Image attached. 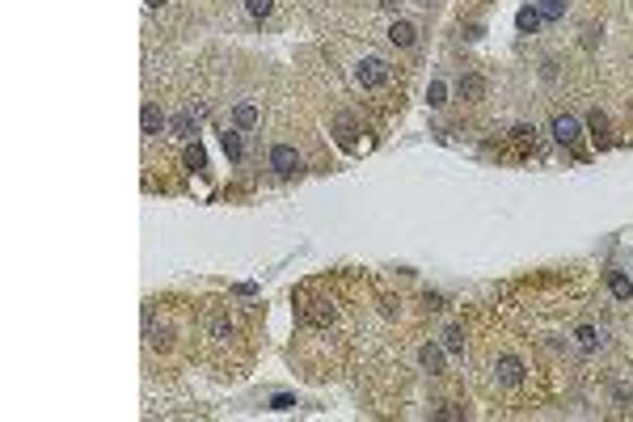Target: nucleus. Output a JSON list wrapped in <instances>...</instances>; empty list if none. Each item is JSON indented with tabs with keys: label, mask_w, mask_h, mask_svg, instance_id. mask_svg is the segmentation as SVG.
Returning a JSON list of instances; mask_svg holds the SVG:
<instances>
[{
	"label": "nucleus",
	"mask_w": 633,
	"mask_h": 422,
	"mask_svg": "<svg viewBox=\"0 0 633 422\" xmlns=\"http://www.w3.org/2000/svg\"><path fill=\"white\" fill-rule=\"evenodd\" d=\"M355 81H359L363 89H380V85L389 81V64H385L380 56H367V60L355 64Z\"/></svg>",
	"instance_id": "nucleus-1"
},
{
	"label": "nucleus",
	"mask_w": 633,
	"mask_h": 422,
	"mask_svg": "<svg viewBox=\"0 0 633 422\" xmlns=\"http://www.w3.org/2000/svg\"><path fill=\"white\" fill-rule=\"evenodd\" d=\"M271 169H275L279 178H292V174L304 169V161H300V152H296L292 144H275V148H271Z\"/></svg>",
	"instance_id": "nucleus-2"
},
{
	"label": "nucleus",
	"mask_w": 633,
	"mask_h": 422,
	"mask_svg": "<svg viewBox=\"0 0 633 422\" xmlns=\"http://www.w3.org/2000/svg\"><path fill=\"white\" fill-rule=\"evenodd\" d=\"M549 131H553V140H557L562 148H574L578 140H583V123H578L574 115H553Z\"/></svg>",
	"instance_id": "nucleus-3"
},
{
	"label": "nucleus",
	"mask_w": 633,
	"mask_h": 422,
	"mask_svg": "<svg viewBox=\"0 0 633 422\" xmlns=\"http://www.w3.org/2000/svg\"><path fill=\"white\" fill-rule=\"evenodd\" d=\"M494 376H498V385L515 389V385L523 380V359H515V355H503V359L494 363Z\"/></svg>",
	"instance_id": "nucleus-4"
},
{
	"label": "nucleus",
	"mask_w": 633,
	"mask_h": 422,
	"mask_svg": "<svg viewBox=\"0 0 633 422\" xmlns=\"http://www.w3.org/2000/svg\"><path fill=\"white\" fill-rule=\"evenodd\" d=\"M140 127H144V135H161L165 127H169V119L161 115V106H144V110H140Z\"/></svg>",
	"instance_id": "nucleus-5"
},
{
	"label": "nucleus",
	"mask_w": 633,
	"mask_h": 422,
	"mask_svg": "<svg viewBox=\"0 0 633 422\" xmlns=\"http://www.w3.org/2000/svg\"><path fill=\"white\" fill-rule=\"evenodd\" d=\"M169 131H174L178 140H186V144H190V140L199 135V119H194V110H182L178 119H169Z\"/></svg>",
	"instance_id": "nucleus-6"
},
{
	"label": "nucleus",
	"mask_w": 633,
	"mask_h": 422,
	"mask_svg": "<svg viewBox=\"0 0 633 422\" xmlns=\"http://www.w3.org/2000/svg\"><path fill=\"white\" fill-rule=\"evenodd\" d=\"M389 42L393 47H414L418 42V26L414 22H393L389 26Z\"/></svg>",
	"instance_id": "nucleus-7"
},
{
	"label": "nucleus",
	"mask_w": 633,
	"mask_h": 422,
	"mask_svg": "<svg viewBox=\"0 0 633 422\" xmlns=\"http://www.w3.org/2000/svg\"><path fill=\"white\" fill-rule=\"evenodd\" d=\"M541 22H545V17H541V9H537V5H523V9L515 13L519 34H537V30H541Z\"/></svg>",
	"instance_id": "nucleus-8"
},
{
	"label": "nucleus",
	"mask_w": 633,
	"mask_h": 422,
	"mask_svg": "<svg viewBox=\"0 0 633 422\" xmlns=\"http://www.w3.org/2000/svg\"><path fill=\"white\" fill-rule=\"evenodd\" d=\"M418 363L422 367H427V372L435 376V372H444V346H435V342H427V346H422L418 351Z\"/></svg>",
	"instance_id": "nucleus-9"
},
{
	"label": "nucleus",
	"mask_w": 633,
	"mask_h": 422,
	"mask_svg": "<svg viewBox=\"0 0 633 422\" xmlns=\"http://www.w3.org/2000/svg\"><path fill=\"white\" fill-rule=\"evenodd\" d=\"M233 123H237V131H249L258 123V106L253 101H237L233 106Z\"/></svg>",
	"instance_id": "nucleus-10"
},
{
	"label": "nucleus",
	"mask_w": 633,
	"mask_h": 422,
	"mask_svg": "<svg viewBox=\"0 0 633 422\" xmlns=\"http://www.w3.org/2000/svg\"><path fill=\"white\" fill-rule=\"evenodd\" d=\"M608 292H612L616 300H633V279L621 275V271H608Z\"/></svg>",
	"instance_id": "nucleus-11"
},
{
	"label": "nucleus",
	"mask_w": 633,
	"mask_h": 422,
	"mask_svg": "<svg viewBox=\"0 0 633 422\" xmlns=\"http://www.w3.org/2000/svg\"><path fill=\"white\" fill-rule=\"evenodd\" d=\"M182 161H186V169H207V152H203V144H199V140H190V144H186Z\"/></svg>",
	"instance_id": "nucleus-12"
},
{
	"label": "nucleus",
	"mask_w": 633,
	"mask_h": 422,
	"mask_svg": "<svg viewBox=\"0 0 633 422\" xmlns=\"http://www.w3.org/2000/svg\"><path fill=\"white\" fill-rule=\"evenodd\" d=\"M220 144H224V152H228V161H241V156H245L241 131H224V135H220Z\"/></svg>",
	"instance_id": "nucleus-13"
},
{
	"label": "nucleus",
	"mask_w": 633,
	"mask_h": 422,
	"mask_svg": "<svg viewBox=\"0 0 633 422\" xmlns=\"http://www.w3.org/2000/svg\"><path fill=\"white\" fill-rule=\"evenodd\" d=\"M574 338H578V346H583V351H600V330H596V326H578Z\"/></svg>",
	"instance_id": "nucleus-14"
},
{
	"label": "nucleus",
	"mask_w": 633,
	"mask_h": 422,
	"mask_svg": "<svg viewBox=\"0 0 633 422\" xmlns=\"http://www.w3.org/2000/svg\"><path fill=\"white\" fill-rule=\"evenodd\" d=\"M587 127H591V140H596V144H604V140H608V119H604L600 110H591V115H587Z\"/></svg>",
	"instance_id": "nucleus-15"
},
{
	"label": "nucleus",
	"mask_w": 633,
	"mask_h": 422,
	"mask_svg": "<svg viewBox=\"0 0 633 422\" xmlns=\"http://www.w3.org/2000/svg\"><path fill=\"white\" fill-rule=\"evenodd\" d=\"M537 9H541L545 22H562V17H566V0H541Z\"/></svg>",
	"instance_id": "nucleus-16"
},
{
	"label": "nucleus",
	"mask_w": 633,
	"mask_h": 422,
	"mask_svg": "<svg viewBox=\"0 0 633 422\" xmlns=\"http://www.w3.org/2000/svg\"><path fill=\"white\" fill-rule=\"evenodd\" d=\"M456 89H460V97H464V101H473V97H482V89H486V85H482V76H460V85H456Z\"/></svg>",
	"instance_id": "nucleus-17"
},
{
	"label": "nucleus",
	"mask_w": 633,
	"mask_h": 422,
	"mask_svg": "<svg viewBox=\"0 0 633 422\" xmlns=\"http://www.w3.org/2000/svg\"><path fill=\"white\" fill-rule=\"evenodd\" d=\"M444 351H448V355H460V351H464V338H460V330H456V326H448V330H444Z\"/></svg>",
	"instance_id": "nucleus-18"
},
{
	"label": "nucleus",
	"mask_w": 633,
	"mask_h": 422,
	"mask_svg": "<svg viewBox=\"0 0 633 422\" xmlns=\"http://www.w3.org/2000/svg\"><path fill=\"white\" fill-rule=\"evenodd\" d=\"M271 9H275V0H245V13H249V17H258V22H262V17H271Z\"/></svg>",
	"instance_id": "nucleus-19"
},
{
	"label": "nucleus",
	"mask_w": 633,
	"mask_h": 422,
	"mask_svg": "<svg viewBox=\"0 0 633 422\" xmlns=\"http://www.w3.org/2000/svg\"><path fill=\"white\" fill-rule=\"evenodd\" d=\"M211 338H233V321H228V316H211Z\"/></svg>",
	"instance_id": "nucleus-20"
},
{
	"label": "nucleus",
	"mask_w": 633,
	"mask_h": 422,
	"mask_svg": "<svg viewBox=\"0 0 633 422\" xmlns=\"http://www.w3.org/2000/svg\"><path fill=\"white\" fill-rule=\"evenodd\" d=\"M444 97H448L444 81H431V85H427V101H431V106H444Z\"/></svg>",
	"instance_id": "nucleus-21"
},
{
	"label": "nucleus",
	"mask_w": 633,
	"mask_h": 422,
	"mask_svg": "<svg viewBox=\"0 0 633 422\" xmlns=\"http://www.w3.org/2000/svg\"><path fill=\"white\" fill-rule=\"evenodd\" d=\"M338 144H342V148H355V127H351V123H338Z\"/></svg>",
	"instance_id": "nucleus-22"
},
{
	"label": "nucleus",
	"mask_w": 633,
	"mask_h": 422,
	"mask_svg": "<svg viewBox=\"0 0 633 422\" xmlns=\"http://www.w3.org/2000/svg\"><path fill=\"white\" fill-rule=\"evenodd\" d=\"M292 405H296L292 393H275V397H271V410H292Z\"/></svg>",
	"instance_id": "nucleus-23"
},
{
	"label": "nucleus",
	"mask_w": 633,
	"mask_h": 422,
	"mask_svg": "<svg viewBox=\"0 0 633 422\" xmlns=\"http://www.w3.org/2000/svg\"><path fill=\"white\" fill-rule=\"evenodd\" d=\"M148 342H152L156 351H169V342H174V338H169V330H156V334H152Z\"/></svg>",
	"instance_id": "nucleus-24"
},
{
	"label": "nucleus",
	"mask_w": 633,
	"mask_h": 422,
	"mask_svg": "<svg viewBox=\"0 0 633 422\" xmlns=\"http://www.w3.org/2000/svg\"><path fill=\"white\" fill-rule=\"evenodd\" d=\"M532 135H537L532 127H515V140H519V144H532Z\"/></svg>",
	"instance_id": "nucleus-25"
},
{
	"label": "nucleus",
	"mask_w": 633,
	"mask_h": 422,
	"mask_svg": "<svg viewBox=\"0 0 633 422\" xmlns=\"http://www.w3.org/2000/svg\"><path fill=\"white\" fill-rule=\"evenodd\" d=\"M144 5H148V9H161V5H165V0H144Z\"/></svg>",
	"instance_id": "nucleus-26"
}]
</instances>
